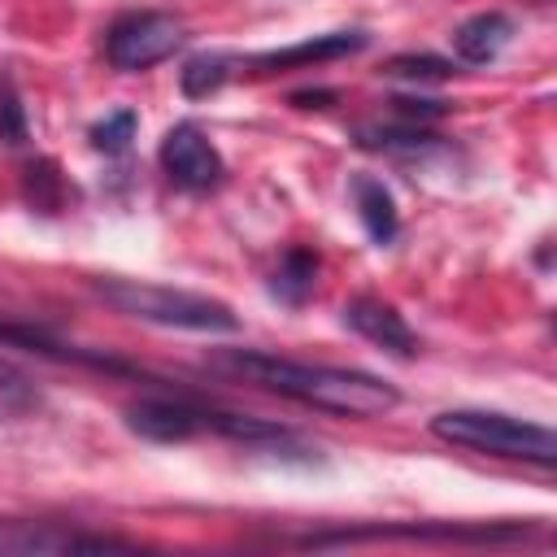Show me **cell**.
<instances>
[{
	"label": "cell",
	"mask_w": 557,
	"mask_h": 557,
	"mask_svg": "<svg viewBox=\"0 0 557 557\" xmlns=\"http://www.w3.org/2000/svg\"><path fill=\"white\" fill-rule=\"evenodd\" d=\"M213 366L278 392L296 405L339 413V418H383L400 405V392L366 370H344V366H318V361H292L278 352H257V348H226L213 357Z\"/></svg>",
	"instance_id": "obj_1"
},
{
	"label": "cell",
	"mask_w": 557,
	"mask_h": 557,
	"mask_svg": "<svg viewBox=\"0 0 557 557\" xmlns=\"http://www.w3.org/2000/svg\"><path fill=\"white\" fill-rule=\"evenodd\" d=\"M91 292L109 309H117V313H126L135 322H152V326H170V331H200V335L239 331V313L226 300L205 296V292L144 283V278H117V274L91 278Z\"/></svg>",
	"instance_id": "obj_2"
},
{
	"label": "cell",
	"mask_w": 557,
	"mask_h": 557,
	"mask_svg": "<svg viewBox=\"0 0 557 557\" xmlns=\"http://www.w3.org/2000/svg\"><path fill=\"white\" fill-rule=\"evenodd\" d=\"M431 435L453 448H470L487 457H509L531 466L557 461V435L544 422H527L500 409H444L431 418Z\"/></svg>",
	"instance_id": "obj_3"
},
{
	"label": "cell",
	"mask_w": 557,
	"mask_h": 557,
	"mask_svg": "<svg viewBox=\"0 0 557 557\" xmlns=\"http://www.w3.org/2000/svg\"><path fill=\"white\" fill-rule=\"evenodd\" d=\"M183 44H187V26H183L174 13H161V9L122 13V17H113L109 30H104V57H109V65L122 70V74L152 70V65L170 61Z\"/></svg>",
	"instance_id": "obj_4"
},
{
	"label": "cell",
	"mask_w": 557,
	"mask_h": 557,
	"mask_svg": "<svg viewBox=\"0 0 557 557\" xmlns=\"http://www.w3.org/2000/svg\"><path fill=\"white\" fill-rule=\"evenodd\" d=\"M531 527L522 522H426V527H357V531H326L305 535L309 548L331 544H370V540H431V544H522Z\"/></svg>",
	"instance_id": "obj_5"
},
{
	"label": "cell",
	"mask_w": 557,
	"mask_h": 557,
	"mask_svg": "<svg viewBox=\"0 0 557 557\" xmlns=\"http://www.w3.org/2000/svg\"><path fill=\"white\" fill-rule=\"evenodd\" d=\"M161 165L165 174L187 187V191H213L226 174V161L218 152V144L196 126V122H174L165 135H161Z\"/></svg>",
	"instance_id": "obj_6"
},
{
	"label": "cell",
	"mask_w": 557,
	"mask_h": 557,
	"mask_svg": "<svg viewBox=\"0 0 557 557\" xmlns=\"http://www.w3.org/2000/svg\"><path fill=\"white\" fill-rule=\"evenodd\" d=\"M0 548H17V553H109V548H139V544L122 540V535L57 527V522H0Z\"/></svg>",
	"instance_id": "obj_7"
},
{
	"label": "cell",
	"mask_w": 557,
	"mask_h": 557,
	"mask_svg": "<svg viewBox=\"0 0 557 557\" xmlns=\"http://www.w3.org/2000/svg\"><path fill=\"white\" fill-rule=\"evenodd\" d=\"M344 326H352L361 339H370L374 348H383V352H392L400 361H409L418 352V335L405 322V313L396 305L379 300V296H352L344 305Z\"/></svg>",
	"instance_id": "obj_8"
},
{
	"label": "cell",
	"mask_w": 557,
	"mask_h": 557,
	"mask_svg": "<svg viewBox=\"0 0 557 557\" xmlns=\"http://www.w3.org/2000/svg\"><path fill=\"white\" fill-rule=\"evenodd\" d=\"M370 44L366 30H326V35H309V39H296L287 48H270V52H257L252 65L261 74H283V70H305V65H322V61H339V57H352Z\"/></svg>",
	"instance_id": "obj_9"
},
{
	"label": "cell",
	"mask_w": 557,
	"mask_h": 557,
	"mask_svg": "<svg viewBox=\"0 0 557 557\" xmlns=\"http://www.w3.org/2000/svg\"><path fill=\"white\" fill-rule=\"evenodd\" d=\"M509 39H513V22H509L505 13H496V9H487V13L466 17V22L453 30V52H457L466 65H487V61H496V57L505 52Z\"/></svg>",
	"instance_id": "obj_10"
},
{
	"label": "cell",
	"mask_w": 557,
	"mask_h": 557,
	"mask_svg": "<svg viewBox=\"0 0 557 557\" xmlns=\"http://www.w3.org/2000/svg\"><path fill=\"white\" fill-rule=\"evenodd\" d=\"M348 196H352V209H357L366 235L374 244H392L396 231H400V213H396V200H392L387 183L374 178V174H352L348 178Z\"/></svg>",
	"instance_id": "obj_11"
},
{
	"label": "cell",
	"mask_w": 557,
	"mask_h": 557,
	"mask_svg": "<svg viewBox=\"0 0 557 557\" xmlns=\"http://www.w3.org/2000/svg\"><path fill=\"white\" fill-rule=\"evenodd\" d=\"M313 283H318V252L313 248H287L274 278H270V292L283 300V305H305L313 296Z\"/></svg>",
	"instance_id": "obj_12"
},
{
	"label": "cell",
	"mask_w": 557,
	"mask_h": 557,
	"mask_svg": "<svg viewBox=\"0 0 557 557\" xmlns=\"http://www.w3.org/2000/svg\"><path fill=\"white\" fill-rule=\"evenodd\" d=\"M231 65H235L231 52H196V57H187L183 70H178V87H183V96H187V100H205V96H213V91L231 78Z\"/></svg>",
	"instance_id": "obj_13"
},
{
	"label": "cell",
	"mask_w": 557,
	"mask_h": 557,
	"mask_svg": "<svg viewBox=\"0 0 557 557\" xmlns=\"http://www.w3.org/2000/svg\"><path fill=\"white\" fill-rule=\"evenodd\" d=\"M135 126H139L135 109H113V113H104V117L91 126V148H96V152H104V157H117V152H126V148H131Z\"/></svg>",
	"instance_id": "obj_14"
},
{
	"label": "cell",
	"mask_w": 557,
	"mask_h": 557,
	"mask_svg": "<svg viewBox=\"0 0 557 557\" xmlns=\"http://www.w3.org/2000/svg\"><path fill=\"white\" fill-rule=\"evenodd\" d=\"M387 78H405V83H440L453 74V61L444 57H431V52H400L383 65Z\"/></svg>",
	"instance_id": "obj_15"
},
{
	"label": "cell",
	"mask_w": 557,
	"mask_h": 557,
	"mask_svg": "<svg viewBox=\"0 0 557 557\" xmlns=\"http://www.w3.org/2000/svg\"><path fill=\"white\" fill-rule=\"evenodd\" d=\"M61 191H65V183H61V174H57L52 161L26 165V200H30L35 209L57 213V209H61Z\"/></svg>",
	"instance_id": "obj_16"
},
{
	"label": "cell",
	"mask_w": 557,
	"mask_h": 557,
	"mask_svg": "<svg viewBox=\"0 0 557 557\" xmlns=\"http://www.w3.org/2000/svg\"><path fill=\"white\" fill-rule=\"evenodd\" d=\"M361 135V148H379V152H418V148H426L435 135H426L422 126L413 131V126H405V131H387V126H361L357 131Z\"/></svg>",
	"instance_id": "obj_17"
},
{
	"label": "cell",
	"mask_w": 557,
	"mask_h": 557,
	"mask_svg": "<svg viewBox=\"0 0 557 557\" xmlns=\"http://www.w3.org/2000/svg\"><path fill=\"white\" fill-rule=\"evenodd\" d=\"M0 144L4 148L26 144V109H22V96H17L13 78H0Z\"/></svg>",
	"instance_id": "obj_18"
},
{
	"label": "cell",
	"mask_w": 557,
	"mask_h": 557,
	"mask_svg": "<svg viewBox=\"0 0 557 557\" xmlns=\"http://www.w3.org/2000/svg\"><path fill=\"white\" fill-rule=\"evenodd\" d=\"M392 104L405 117H440L444 113V100H392Z\"/></svg>",
	"instance_id": "obj_19"
},
{
	"label": "cell",
	"mask_w": 557,
	"mask_h": 557,
	"mask_svg": "<svg viewBox=\"0 0 557 557\" xmlns=\"http://www.w3.org/2000/svg\"><path fill=\"white\" fill-rule=\"evenodd\" d=\"M322 100H331V91H296L292 96V104H300V109H322Z\"/></svg>",
	"instance_id": "obj_20"
}]
</instances>
